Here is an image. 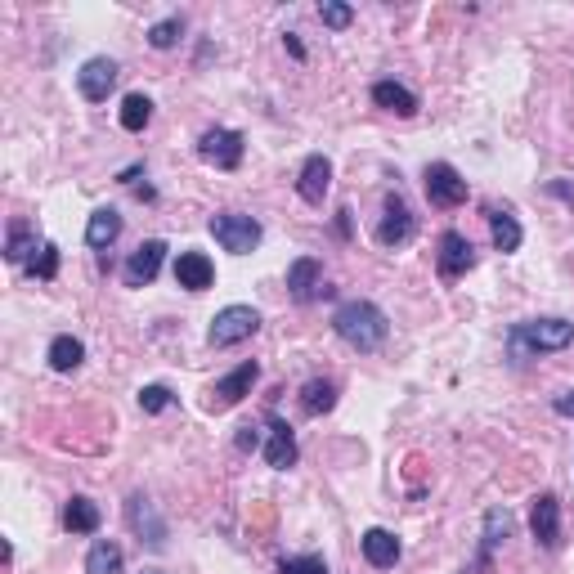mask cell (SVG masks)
Wrapping results in <instances>:
<instances>
[{"mask_svg":"<svg viewBox=\"0 0 574 574\" xmlns=\"http://www.w3.org/2000/svg\"><path fill=\"white\" fill-rule=\"evenodd\" d=\"M332 332H337L350 350L373 355V350L386 341V332H391V319H386L382 305H373V301H346V305H337V314H332Z\"/></svg>","mask_w":574,"mask_h":574,"instance_id":"obj_1","label":"cell"},{"mask_svg":"<svg viewBox=\"0 0 574 574\" xmlns=\"http://www.w3.org/2000/svg\"><path fill=\"white\" fill-rule=\"evenodd\" d=\"M566 346H574V323L566 319H525L507 332V350H512L516 364L552 355V350H566Z\"/></svg>","mask_w":574,"mask_h":574,"instance_id":"obj_2","label":"cell"},{"mask_svg":"<svg viewBox=\"0 0 574 574\" xmlns=\"http://www.w3.org/2000/svg\"><path fill=\"white\" fill-rule=\"evenodd\" d=\"M211 234H216V243L225 247V252L234 256H247L261 247V220L256 216H243V211H220V216H211Z\"/></svg>","mask_w":574,"mask_h":574,"instance_id":"obj_3","label":"cell"},{"mask_svg":"<svg viewBox=\"0 0 574 574\" xmlns=\"http://www.w3.org/2000/svg\"><path fill=\"white\" fill-rule=\"evenodd\" d=\"M261 332V314L252 310V305H225V310L211 319V346L216 350H229V346H243L247 337H256Z\"/></svg>","mask_w":574,"mask_h":574,"instance_id":"obj_4","label":"cell"},{"mask_svg":"<svg viewBox=\"0 0 574 574\" xmlns=\"http://www.w3.org/2000/svg\"><path fill=\"white\" fill-rule=\"evenodd\" d=\"M198 157L216 171H238L243 166V135L229 131V126H211L198 140Z\"/></svg>","mask_w":574,"mask_h":574,"instance_id":"obj_5","label":"cell"},{"mask_svg":"<svg viewBox=\"0 0 574 574\" xmlns=\"http://www.w3.org/2000/svg\"><path fill=\"white\" fill-rule=\"evenodd\" d=\"M427 198H431V207H440V211L462 207V202H467V180H462L449 162H431L427 166Z\"/></svg>","mask_w":574,"mask_h":574,"instance_id":"obj_6","label":"cell"},{"mask_svg":"<svg viewBox=\"0 0 574 574\" xmlns=\"http://www.w3.org/2000/svg\"><path fill=\"white\" fill-rule=\"evenodd\" d=\"M413 211L400 193H386V207H382V220H377V243L382 247H404L413 238Z\"/></svg>","mask_w":574,"mask_h":574,"instance_id":"obj_7","label":"cell"},{"mask_svg":"<svg viewBox=\"0 0 574 574\" xmlns=\"http://www.w3.org/2000/svg\"><path fill=\"white\" fill-rule=\"evenodd\" d=\"M256 377H261V364H238L234 373H225L216 386H211V400H207V409H234L238 400H247L252 395V386H256Z\"/></svg>","mask_w":574,"mask_h":574,"instance_id":"obj_8","label":"cell"},{"mask_svg":"<svg viewBox=\"0 0 574 574\" xmlns=\"http://www.w3.org/2000/svg\"><path fill=\"white\" fill-rule=\"evenodd\" d=\"M117 77H122V68H117V59H108V54H99V59H90L86 68L77 72V90H81V99H90V104H104V99L113 95Z\"/></svg>","mask_w":574,"mask_h":574,"instance_id":"obj_9","label":"cell"},{"mask_svg":"<svg viewBox=\"0 0 574 574\" xmlns=\"http://www.w3.org/2000/svg\"><path fill=\"white\" fill-rule=\"evenodd\" d=\"M328 189H332V162L323 153H310L301 162V175H296V193H301V202H310V207H323Z\"/></svg>","mask_w":574,"mask_h":574,"instance_id":"obj_10","label":"cell"},{"mask_svg":"<svg viewBox=\"0 0 574 574\" xmlns=\"http://www.w3.org/2000/svg\"><path fill=\"white\" fill-rule=\"evenodd\" d=\"M476 265V247L467 234L458 229H444L440 234V279H462V274Z\"/></svg>","mask_w":574,"mask_h":574,"instance_id":"obj_11","label":"cell"},{"mask_svg":"<svg viewBox=\"0 0 574 574\" xmlns=\"http://www.w3.org/2000/svg\"><path fill=\"white\" fill-rule=\"evenodd\" d=\"M530 530H534V539H539L548 552L561 548V498L557 494H539V498H534Z\"/></svg>","mask_w":574,"mask_h":574,"instance_id":"obj_12","label":"cell"},{"mask_svg":"<svg viewBox=\"0 0 574 574\" xmlns=\"http://www.w3.org/2000/svg\"><path fill=\"white\" fill-rule=\"evenodd\" d=\"M166 261V243L162 238H148L131 252V261H126V287H144L157 279V270H162Z\"/></svg>","mask_w":574,"mask_h":574,"instance_id":"obj_13","label":"cell"},{"mask_svg":"<svg viewBox=\"0 0 574 574\" xmlns=\"http://www.w3.org/2000/svg\"><path fill=\"white\" fill-rule=\"evenodd\" d=\"M175 283L184 292H207L216 283V265H211L207 252H180L175 256Z\"/></svg>","mask_w":574,"mask_h":574,"instance_id":"obj_14","label":"cell"},{"mask_svg":"<svg viewBox=\"0 0 574 574\" xmlns=\"http://www.w3.org/2000/svg\"><path fill=\"white\" fill-rule=\"evenodd\" d=\"M287 292H292V301H314V296H323L328 287H323V265L314 261V256H301V261H292V270H287Z\"/></svg>","mask_w":574,"mask_h":574,"instance_id":"obj_15","label":"cell"},{"mask_svg":"<svg viewBox=\"0 0 574 574\" xmlns=\"http://www.w3.org/2000/svg\"><path fill=\"white\" fill-rule=\"evenodd\" d=\"M126 516H131V525H135V534H140V543L148 539V548H153V552H162V548H166V525L157 521L153 503H148L144 494H135L131 503H126Z\"/></svg>","mask_w":574,"mask_h":574,"instance_id":"obj_16","label":"cell"},{"mask_svg":"<svg viewBox=\"0 0 574 574\" xmlns=\"http://www.w3.org/2000/svg\"><path fill=\"white\" fill-rule=\"evenodd\" d=\"M359 548H364V557H368V566H373V570H391L395 561H400V539H395L391 530H382V525L364 530Z\"/></svg>","mask_w":574,"mask_h":574,"instance_id":"obj_17","label":"cell"},{"mask_svg":"<svg viewBox=\"0 0 574 574\" xmlns=\"http://www.w3.org/2000/svg\"><path fill=\"white\" fill-rule=\"evenodd\" d=\"M265 462H270L274 471L296 467V435H292V427H287L283 418H270V440H265Z\"/></svg>","mask_w":574,"mask_h":574,"instance_id":"obj_18","label":"cell"},{"mask_svg":"<svg viewBox=\"0 0 574 574\" xmlns=\"http://www.w3.org/2000/svg\"><path fill=\"white\" fill-rule=\"evenodd\" d=\"M373 104L386 108V113H395V117H413V113H418V95H413L409 86H400V81H377V86H373Z\"/></svg>","mask_w":574,"mask_h":574,"instance_id":"obj_19","label":"cell"},{"mask_svg":"<svg viewBox=\"0 0 574 574\" xmlns=\"http://www.w3.org/2000/svg\"><path fill=\"white\" fill-rule=\"evenodd\" d=\"M63 530L68 534H95L99 530V507L86 494H72L63 503Z\"/></svg>","mask_w":574,"mask_h":574,"instance_id":"obj_20","label":"cell"},{"mask_svg":"<svg viewBox=\"0 0 574 574\" xmlns=\"http://www.w3.org/2000/svg\"><path fill=\"white\" fill-rule=\"evenodd\" d=\"M117 238H122V216H117L113 207H99L86 225V243L95 247V252H104V247H113Z\"/></svg>","mask_w":574,"mask_h":574,"instance_id":"obj_21","label":"cell"},{"mask_svg":"<svg viewBox=\"0 0 574 574\" xmlns=\"http://www.w3.org/2000/svg\"><path fill=\"white\" fill-rule=\"evenodd\" d=\"M512 539V512H503V507H494V512H485V534H480V566H489V557H494L498 543Z\"/></svg>","mask_w":574,"mask_h":574,"instance_id":"obj_22","label":"cell"},{"mask_svg":"<svg viewBox=\"0 0 574 574\" xmlns=\"http://www.w3.org/2000/svg\"><path fill=\"white\" fill-rule=\"evenodd\" d=\"M489 234H494V252H516L521 247V238H525V229H521V220L512 216V211H489Z\"/></svg>","mask_w":574,"mask_h":574,"instance_id":"obj_23","label":"cell"},{"mask_svg":"<svg viewBox=\"0 0 574 574\" xmlns=\"http://www.w3.org/2000/svg\"><path fill=\"white\" fill-rule=\"evenodd\" d=\"M301 409L310 413V418H323V413L337 409V386L323 382V377H310V382L301 386Z\"/></svg>","mask_w":574,"mask_h":574,"instance_id":"obj_24","label":"cell"},{"mask_svg":"<svg viewBox=\"0 0 574 574\" xmlns=\"http://www.w3.org/2000/svg\"><path fill=\"white\" fill-rule=\"evenodd\" d=\"M45 359H50L54 373H77L81 359H86V346H81L77 337H68V332H63V337L50 341V355H45Z\"/></svg>","mask_w":574,"mask_h":574,"instance_id":"obj_25","label":"cell"},{"mask_svg":"<svg viewBox=\"0 0 574 574\" xmlns=\"http://www.w3.org/2000/svg\"><path fill=\"white\" fill-rule=\"evenodd\" d=\"M86 574H126V557L113 539H99L95 548L86 552Z\"/></svg>","mask_w":574,"mask_h":574,"instance_id":"obj_26","label":"cell"},{"mask_svg":"<svg viewBox=\"0 0 574 574\" xmlns=\"http://www.w3.org/2000/svg\"><path fill=\"white\" fill-rule=\"evenodd\" d=\"M117 122H122V131L140 135L148 122H153V99L148 95H126L122 99V113H117Z\"/></svg>","mask_w":574,"mask_h":574,"instance_id":"obj_27","label":"cell"},{"mask_svg":"<svg viewBox=\"0 0 574 574\" xmlns=\"http://www.w3.org/2000/svg\"><path fill=\"white\" fill-rule=\"evenodd\" d=\"M27 252H36V238H32V229H27L23 220H14V225H9V243H5V261L23 265V261H32Z\"/></svg>","mask_w":574,"mask_h":574,"instance_id":"obj_28","label":"cell"},{"mask_svg":"<svg viewBox=\"0 0 574 574\" xmlns=\"http://www.w3.org/2000/svg\"><path fill=\"white\" fill-rule=\"evenodd\" d=\"M180 36H184V18L180 14H171V18H162V23L148 27V45H153V50H175Z\"/></svg>","mask_w":574,"mask_h":574,"instance_id":"obj_29","label":"cell"},{"mask_svg":"<svg viewBox=\"0 0 574 574\" xmlns=\"http://www.w3.org/2000/svg\"><path fill=\"white\" fill-rule=\"evenodd\" d=\"M27 274H32V279H54V274H59V247L54 243L36 247L32 261H27Z\"/></svg>","mask_w":574,"mask_h":574,"instance_id":"obj_30","label":"cell"},{"mask_svg":"<svg viewBox=\"0 0 574 574\" xmlns=\"http://www.w3.org/2000/svg\"><path fill=\"white\" fill-rule=\"evenodd\" d=\"M319 18H323V27H332V32H346V27L355 23V9H350V5H337V0H323V5H319Z\"/></svg>","mask_w":574,"mask_h":574,"instance_id":"obj_31","label":"cell"},{"mask_svg":"<svg viewBox=\"0 0 574 574\" xmlns=\"http://www.w3.org/2000/svg\"><path fill=\"white\" fill-rule=\"evenodd\" d=\"M140 409H144V413L171 409V391H166V386H144V391H140Z\"/></svg>","mask_w":574,"mask_h":574,"instance_id":"obj_32","label":"cell"},{"mask_svg":"<svg viewBox=\"0 0 574 574\" xmlns=\"http://www.w3.org/2000/svg\"><path fill=\"white\" fill-rule=\"evenodd\" d=\"M283 574H328V566H323V557H287Z\"/></svg>","mask_w":574,"mask_h":574,"instance_id":"obj_33","label":"cell"},{"mask_svg":"<svg viewBox=\"0 0 574 574\" xmlns=\"http://www.w3.org/2000/svg\"><path fill=\"white\" fill-rule=\"evenodd\" d=\"M238 449L256 453V449H261V431H256V427H238Z\"/></svg>","mask_w":574,"mask_h":574,"instance_id":"obj_34","label":"cell"},{"mask_svg":"<svg viewBox=\"0 0 574 574\" xmlns=\"http://www.w3.org/2000/svg\"><path fill=\"white\" fill-rule=\"evenodd\" d=\"M552 409L561 413V418H574V391H566V395H557V400H552Z\"/></svg>","mask_w":574,"mask_h":574,"instance_id":"obj_35","label":"cell"},{"mask_svg":"<svg viewBox=\"0 0 574 574\" xmlns=\"http://www.w3.org/2000/svg\"><path fill=\"white\" fill-rule=\"evenodd\" d=\"M548 193H557L561 202H570V207H574V189H570L566 180H548Z\"/></svg>","mask_w":574,"mask_h":574,"instance_id":"obj_36","label":"cell"},{"mask_svg":"<svg viewBox=\"0 0 574 574\" xmlns=\"http://www.w3.org/2000/svg\"><path fill=\"white\" fill-rule=\"evenodd\" d=\"M283 45H287V54H292V59H305V45L296 41V32H287V36H283Z\"/></svg>","mask_w":574,"mask_h":574,"instance_id":"obj_37","label":"cell"}]
</instances>
